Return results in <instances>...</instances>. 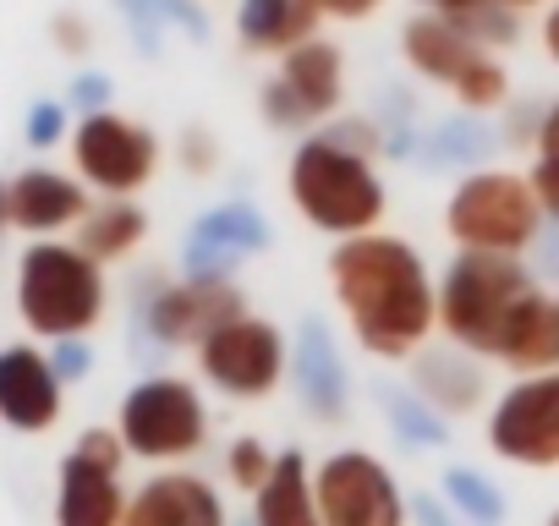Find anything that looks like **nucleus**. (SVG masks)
I'll return each mask as SVG.
<instances>
[{"mask_svg": "<svg viewBox=\"0 0 559 526\" xmlns=\"http://www.w3.org/2000/svg\"><path fill=\"white\" fill-rule=\"evenodd\" d=\"M379 132L368 121H330L308 132L286 159V198L292 208L330 241H352L384 225L390 187L379 176Z\"/></svg>", "mask_w": 559, "mask_h": 526, "instance_id": "obj_2", "label": "nucleus"}, {"mask_svg": "<svg viewBox=\"0 0 559 526\" xmlns=\"http://www.w3.org/2000/svg\"><path fill=\"white\" fill-rule=\"evenodd\" d=\"M252 526H324L313 461L302 450H280L269 482L252 493Z\"/></svg>", "mask_w": 559, "mask_h": 526, "instance_id": "obj_20", "label": "nucleus"}, {"mask_svg": "<svg viewBox=\"0 0 559 526\" xmlns=\"http://www.w3.org/2000/svg\"><path fill=\"white\" fill-rule=\"evenodd\" d=\"M236 313H247V297H241V286L225 275V270H198V275H187V280H170V286H159L154 291V302H148V335L159 340V346H203L219 324H230Z\"/></svg>", "mask_w": 559, "mask_h": 526, "instance_id": "obj_14", "label": "nucleus"}, {"mask_svg": "<svg viewBox=\"0 0 559 526\" xmlns=\"http://www.w3.org/2000/svg\"><path fill=\"white\" fill-rule=\"evenodd\" d=\"M548 230V208L532 187V170H466L444 198V236L455 252L526 258Z\"/></svg>", "mask_w": 559, "mask_h": 526, "instance_id": "obj_3", "label": "nucleus"}, {"mask_svg": "<svg viewBox=\"0 0 559 526\" xmlns=\"http://www.w3.org/2000/svg\"><path fill=\"white\" fill-rule=\"evenodd\" d=\"M61 132H67V110H61V105H34V116H28V143L50 148Z\"/></svg>", "mask_w": 559, "mask_h": 526, "instance_id": "obj_29", "label": "nucleus"}, {"mask_svg": "<svg viewBox=\"0 0 559 526\" xmlns=\"http://www.w3.org/2000/svg\"><path fill=\"white\" fill-rule=\"evenodd\" d=\"M105 263L78 241H34L17 263V313L39 340H78L105 319Z\"/></svg>", "mask_w": 559, "mask_h": 526, "instance_id": "obj_4", "label": "nucleus"}, {"mask_svg": "<svg viewBox=\"0 0 559 526\" xmlns=\"http://www.w3.org/2000/svg\"><path fill=\"white\" fill-rule=\"evenodd\" d=\"M72 165L105 198H138L159 176V138L138 116L88 110L72 127Z\"/></svg>", "mask_w": 559, "mask_h": 526, "instance_id": "obj_12", "label": "nucleus"}, {"mask_svg": "<svg viewBox=\"0 0 559 526\" xmlns=\"http://www.w3.org/2000/svg\"><path fill=\"white\" fill-rule=\"evenodd\" d=\"M532 270L521 258L499 252H455L439 275V335L483 362H493V346L515 313V302L532 291Z\"/></svg>", "mask_w": 559, "mask_h": 526, "instance_id": "obj_5", "label": "nucleus"}, {"mask_svg": "<svg viewBox=\"0 0 559 526\" xmlns=\"http://www.w3.org/2000/svg\"><path fill=\"white\" fill-rule=\"evenodd\" d=\"M121 526H230V510L209 477L170 466V471H154L127 499Z\"/></svg>", "mask_w": 559, "mask_h": 526, "instance_id": "obj_16", "label": "nucleus"}, {"mask_svg": "<svg viewBox=\"0 0 559 526\" xmlns=\"http://www.w3.org/2000/svg\"><path fill=\"white\" fill-rule=\"evenodd\" d=\"M488 450L521 471H559V368L515 373L483 422Z\"/></svg>", "mask_w": 559, "mask_h": 526, "instance_id": "obj_11", "label": "nucleus"}, {"mask_svg": "<svg viewBox=\"0 0 559 526\" xmlns=\"http://www.w3.org/2000/svg\"><path fill=\"white\" fill-rule=\"evenodd\" d=\"M537 45H543L548 67H559V0H548V7H543V23H537Z\"/></svg>", "mask_w": 559, "mask_h": 526, "instance_id": "obj_32", "label": "nucleus"}, {"mask_svg": "<svg viewBox=\"0 0 559 526\" xmlns=\"http://www.w3.org/2000/svg\"><path fill=\"white\" fill-rule=\"evenodd\" d=\"M143 236H148V214H143L132 198H105V203L88 208L83 225H78V247H83L94 263H121V258H132V252L143 247Z\"/></svg>", "mask_w": 559, "mask_h": 526, "instance_id": "obj_22", "label": "nucleus"}, {"mask_svg": "<svg viewBox=\"0 0 559 526\" xmlns=\"http://www.w3.org/2000/svg\"><path fill=\"white\" fill-rule=\"evenodd\" d=\"M127 444L116 428H88L72 455L61 461V488H56V526H121L127 515Z\"/></svg>", "mask_w": 559, "mask_h": 526, "instance_id": "obj_13", "label": "nucleus"}, {"mask_svg": "<svg viewBox=\"0 0 559 526\" xmlns=\"http://www.w3.org/2000/svg\"><path fill=\"white\" fill-rule=\"evenodd\" d=\"M198 373L230 401H269L292 373V340L274 319L236 313L198 346Z\"/></svg>", "mask_w": 559, "mask_h": 526, "instance_id": "obj_9", "label": "nucleus"}, {"mask_svg": "<svg viewBox=\"0 0 559 526\" xmlns=\"http://www.w3.org/2000/svg\"><path fill=\"white\" fill-rule=\"evenodd\" d=\"M88 181L78 176H61L50 165H34L23 176L7 181V219L28 236H61V230H78L83 214H88Z\"/></svg>", "mask_w": 559, "mask_h": 526, "instance_id": "obj_17", "label": "nucleus"}, {"mask_svg": "<svg viewBox=\"0 0 559 526\" xmlns=\"http://www.w3.org/2000/svg\"><path fill=\"white\" fill-rule=\"evenodd\" d=\"M0 225H12V219H7V181H0Z\"/></svg>", "mask_w": 559, "mask_h": 526, "instance_id": "obj_33", "label": "nucleus"}, {"mask_svg": "<svg viewBox=\"0 0 559 526\" xmlns=\"http://www.w3.org/2000/svg\"><path fill=\"white\" fill-rule=\"evenodd\" d=\"M537 154H559V99L537 110V138H532Z\"/></svg>", "mask_w": 559, "mask_h": 526, "instance_id": "obj_31", "label": "nucleus"}, {"mask_svg": "<svg viewBox=\"0 0 559 526\" xmlns=\"http://www.w3.org/2000/svg\"><path fill=\"white\" fill-rule=\"evenodd\" d=\"M493 362L510 368V373H548V368H559V297L554 291L532 286L515 302V313H510V324H504V335L493 346Z\"/></svg>", "mask_w": 559, "mask_h": 526, "instance_id": "obj_18", "label": "nucleus"}, {"mask_svg": "<svg viewBox=\"0 0 559 526\" xmlns=\"http://www.w3.org/2000/svg\"><path fill=\"white\" fill-rule=\"evenodd\" d=\"M532 187H537L548 219L559 225V154H537V159H532Z\"/></svg>", "mask_w": 559, "mask_h": 526, "instance_id": "obj_28", "label": "nucleus"}, {"mask_svg": "<svg viewBox=\"0 0 559 526\" xmlns=\"http://www.w3.org/2000/svg\"><path fill=\"white\" fill-rule=\"evenodd\" d=\"M401 56L406 67L433 83V88H450V99L472 116H488V110H504L510 105V72L499 61V50H488L477 34H466L455 17L444 12H412L401 23Z\"/></svg>", "mask_w": 559, "mask_h": 526, "instance_id": "obj_6", "label": "nucleus"}, {"mask_svg": "<svg viewBox=\"0 0 559 526\" xmlns=\"http://www.w3.org/2000/svg\"><path fill=\"white\" fill-rule=\"evenodd\" d=\"M176 159H181V170H187V176H214V165H219V143H214V132L187 127V132H181V143H176Z\"/></svg>", "mask_w": 559, "mask_h": 526, "instance_id": "obj_26", "label": "nucleus"}, {"mask_svg": "<svg viewBox=\"0 0 559 526\" xmlns=\"http://www.w3.org/2000/svg\"><path fill=\"white\" fill-rule=\"evenodd\" d=\"M444 493L461 504V515L466 521H477V526H493L499 515H504V499L488 488V477H477V471H450L444 477Z\"/></svg>", "mask_w": 559, "mask_h": 526, "instance_id": "obj_24", "label": "nucleus"}, {"mask_svg": "<svg viewBox=\"0 0 559 526\" xmlns=\"http://www.w3.org/2000/svg\"><path fill=\"white\" fill-rule=\"evenodd\" d=\"M192 7H198V0H192Z\"/></svg>", "mask_w": 559, "mask_h": 526, "instance_id": "obj_35", "label": "nucleus"}, {"mask_svg": "<svg viewBox=\"0 0 559 526\" xmlns=\"http://www.w3.org/2000/svg\"><path fill=\"white\" fill-rule=\"evenodd\" d=\"M324 23H368L384 12V0H308Z\"/></svg>", "mask_w": 559, "mask_h": 526, "instance_id": "obj_27", "label": "nucleus"}, {"mask_svg": "<svg viewBox=\"0 0 559 526\" xmlns=\"http://www.w3.org/2000/svg\"><path fill=\"white\" fill-rule=\"evenodd\" d=\"M423 12H444V17H477V12H543L548 0H417Z\"/></svg>", "mask_w": 559, "mask_h": 526, "instance_id": "obj_25", "label": "nucleus"}, {"mask_svg": "<svg viewBox=\"0 0 559 526\" xmlns=\"http://www.w3.org/2000/svg\"><path fill=\"white\" fill-rule=\"evenodd\" d=\"M543 526H559V510H548V521H543Z\"/></svg>", "mask_w": 559, "mask_h": 526, "instance_id": "obj_34", "label": "nucleus"}, {"mask_svg": "<svg viewBox=\"0 0 559 526\" xmlns=\"http://www.w3.org/2000/svg\"><path fill=\"white\" fill-rule=\"evenodd\" d=\"M50 34H56V45H61L67 56H83V50L94 45V28H88L83 17H72V12H67V17H56V23H50Z\"/></svg>", "mask_w": 559, "mask_h": 526, "instance_id": "obj_30", "label": "nucleus"}, {"mask_svg": "<svg viewBox=\"0 0 559 526\" xmlns=\"http://www.w3.org/2000/svg\"><path fill=\"white\" fill-rule=\"evenodd\" d=\"M313 488L324 526H412V499L395 466L373 450H330L324 461H313Z\"/></svg>", "mask_w": 559, "mask_h": 526, "instance_id": "obj_10", "label": "nucleus"}, {"mask_svg": "<svg viewBox=\"0 0 559 526\" xmlns=\"http://www.w3.org/2000/svg\"><path fill=\"white\" fill-rule=\"evenodd\" d=\"M346 105V50L335 39H308L274 61V77L258 88V116L274 132H319Z\"/></svg>", "mask_w": 559, "mask_h": 526, "instance_id": "obj_8", "label": "nucleus"}, {"mask_svg": "<svg viewBox=\"0 0 559 526\" xmlns=\"http://www.w3.org/2000/svg\"><path fill=\"white\" fill-rule=\"evenodd\" d=\"M61 406H67V379L45 351L34 346L0 351V422L17 433H45L61 422Z\"/></svg>", "mask_w": 559, "mask_h": 526, "instance_id": "obj_15", "label": "nucleus"}, {"mask_svg": "<svg viewBox=\"0 0 559 526\" xmlns=\"http://www.w3.org/2000/svg\"><path fill=\"white\" fill-rule=\"evenodd\" d=\"M324 17L308 0H236V45L247 56H269L280 61L286 50L319 39Z\"/></svg>", "mask_w": 559, "mask_h": 526, "instance_id": "obj_19", "label": "nucleus"}, {"mask_svg": "<svg viewBox=\"0 0 559 526\" xmlns=\"http://www.w3.org/2000/svg\"><path fill=\"white\" fill-rule=\"evenodd\" d=\"M116 433H121L127 455H138L148 466H181L209 444V406L192 379L159 373V379H143L138 390H127Z\"/></svg>", "mask_w": 559, "mask_h": 526, "instance_id": "obj_7", "label": "nucleus"}, {"mask_svg": "<svg viewBox=\"0 0 559 526\" xmlns=\"http://www.w3.org/2000/svg\"><path fill=\"white\" fill-rule=\"evenodd\" d=\"M330 297L352 340L379 362H417L439 335V280L417 241L395 230H368L335 241L330 252Z\"/></svg>", "mask_w": 559, "mask_h": 526, "instance_id": "obj_1", "label": "nucleus"}, {"mask_svg": "<svg viewBox=\"0 0 559 526\" xmlns=\"http://www.w3.org/2000/svg\"><path fill=\"white\" fill-rule=\"evenodd\" d=\"M274 461H280V450H269L258 433H236V439L225 444V482H230L236 493H258V488L269 482Z\"/></svg>", "mask_w": 559, "mask_h": 526, "instance_id": "obj_23", "label": "nucleus"}, {"mask_svg": "<svg viewBox=\"0 0 559 526\" xmlns=\"http://www.w3.org/2000/svg\"><path fill=\"white\" fill-rule=\"evenodd\" d=\"M412 379H417V390H423V401L433 406V411H444V417H461V411H472L488 390H483V357H472V351H461V346H428L417 362H412Z\"/></svg>", "mask_w": 559, "mask_h": 526, "instance_id": "obj_21", "label": "nucleus"}]
</instances>
